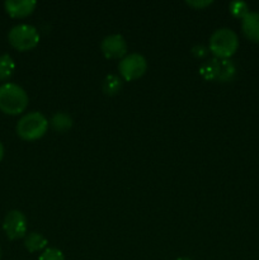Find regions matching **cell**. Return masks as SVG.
I'll use <instances>...</instances> for the list:
<instances>
[{
  "label": "cell",
  "instance_id": "cell-5",
  "mask_svg": "<svg viewBox=\"0 0 259 260\" xmlns=\"http://www.w3.org/2000/svg\"><path fill=\"white\" fill-rule=\"evenodd\" d=\"M10 46L18 51H30L37 47L40 42V33L37 28L30 24H18L8 33Z\"/></svg>",
  "mask_w": 259,
  "mask_h": 260
},
{
  "label": "cell",
  "instance_id": "cell-1",
  "mask_svg": "<svg viewBox=\"0 0 259 260\" xmlns=\"http://www.w3.org/2000/svg\"><path fill=\"white\" fill-rule=\"evenodd\" d=\"M28 94L22 86L5 83L0 86V111L8 116H18L28 107Z\"/></svg>",
  "mask_w": 259,
  "mask_h": 260
},
{
  "label": "cell",
  "instance_id": "cell-20",
  "mask_svg": "<svg viewBox=\"0 0 259 260\" xmlns=\"http://www.w3.org/2000/svg\"><path fill=\"white\" fill-rule=\"evenodd\" d=\"M177 260H192L190 258H178Z\"/></svg>",
  "mask_w": 259,
  "mask_h": 260
},
{
  "label": "cell",
  "instance_id": "cell-16",
  "mask_svg": "<svg viewBox=\"0 0 259 260\" xmlns=\"http://www.w3.org/2000/svg\"><path fill=\"white\" fill-rule=\"evenodd\" d=\"M38 260H65L62 251L58 250L56 248H48L45 249L42 254L40 255Z\"/></svg>",
  "mask_w": 259,
  "mask_h": 260
},
{
  "label": "cell",
  "instance_id": "cell-15",
  "mask_svg": "<svg viewBox=\"0 0 259 260\" xmlns=\"http://www.w3.org/2000/svg\"><path fill=\"white\" fill-rule=\"evenodd\" d=\"M230 13L235 18L239 19H243L248 13H250L249 10V5L244 2H233L230 3Z\"/></svg>",
  "mask_w": 259,
  "mask_h": 260
},
{
  "label": "cell",
  "instance_id": "cell-2",
  "mask_svg": "<svg viewBox=\"0 0 259 260\" xmlns=\"http://www.w3.org/2000/svg\"><path fill=\"white\" fill-rule=\"evenodd\" d=\"M239 48V37L230 28H220L210 37L208 50L216 58L229 60Z\"/></svg>",
  "mask_w": 259,
  "mask_h": 260
},
{
  "label": "cell",
  "instance_id": "cell-10",
  "mask_svg": "<svg viewBox=\"0 0 259 260\" xmlns=\"http://www.w3.org/2000/svg\"><path fill=\"white\" fill-rule=\"evenodd\" d=\"M241 30L249 41L259 43V13L250 12L241 19Z\"/></svg>",
  "mask_w": 259,
  "mask_h": 260
},
{
  "label": "cell",
  "instance_id": "cell-9",
  "mask_svg": "<svg viewBox=\"0 0 259 260\" xmlns=\"http://www.w3.org/2000/svg\"><path fill=\"white\" fill-rule=\"evenodd\" d=\"M37 3L35 0H7L4 9L12 18H25L35 12Z\"/></svg>",
  "mask_w": 259,
  "mask_h": 260
},
{
  "label": "cell",
  "instance_id": "cell-21",
  "mask_svg": "<svg viewBox=\"0 0 259 260\" xmlns=\"http://www.w3.org/2000/svg\"><path fill=\"white\" fill-rule=\"evenodd\" d=\"M0 259H2V248H0Z\"/></svg>",
  "mask_w": 259,
  "mask_h": 260
},
{
  "label": "cell",
  "instance_id": "cell-12",
  "mask_svg": "<svg viewBox=\"0 0 259 260\" xmlns=\"http://www.w3.org/2000/svg\"><path fill=\"white\" fill-rule=\"evenodd\" d=\"M50 124L56 132L63 134L73 127V118L65 112H57L51 117Z\"/></svg>",
  "mask_w": 259,
  "mask_h": 260
},
{
  "label": "cell",
  "instance_id": "cell-7",
  "mask_svg": "<svg viewBox=\"0 0 259 260\" xmlns=\"http://www.w3.org/2000/svg\"><path fill=\"white\" fill-rule=\"evenodd\" d=\"M3 230L10 240L24 238L27 235V218L20 211H9L3 221Z\"/></svg>",
  "mask_w": 259,
  "mask_h": 260
},
{
  "label": "cell",
  "instance_id": "cell-11",
  "mask_svg": "<svg viewBox=\"0 0 259 260\" xmlns=\"http://www.w3.org/2000/svg\"><path fill=\"white\" fill-rule=\"evenodd\" d=\"M48 241L45 236L38 233H29L24 236V248L29 253H36L47 246Z\"/></svg>",
  "mask_w": 259,
  "mask_h": 260
},
{
  "label": "cell",
  "instance_id": "cell-3",
  "mask_svg": "<svg viewBox=\"0 0 259 260\" xmlns=\"http://www.w3.org/2000/svg\"><path fill=\"white\" fill-rule=\"evenodd\" d=\"M50 122L40 112L24 114L17 123V135L24 141H37L42 139L48 129Z\"/></svg>",
  "mask_w": 259,
  "mask_h": 260
},
{
  "label": "cell",
  "instance_id": "cell-14",
  "mask_svg": "<svg viewBox=\"0 0 259 260\" xmlns=\"http://www.w3.org/2000/svg\"><path fill=\"white\" fill-rule=\"evenodd\" d=\"M15 70L14 60L8 53L0 55V81H5L12 78L13 73Z\"/></svg>",
  "mask_w": 259,
  "mask_h": 260
},
{
  "label": "cell",
  "instance_id": "cell-13",
  "mask_svg": "<svg viewBox=\"0 0 259 260\" xmlns=\"http://www.w3.org/2000/svg\"><path fill=\"white\" fill-rule=\"evenodd\" d=\"M102 89L106 95H116L122 89V79L117 75H107L102 84Z\"/></svg>",
  "mask_w": 259,
  "mask_h": 260
},
{
  "label": "cell",
  "instance_id": "cell-6",
  "mask_svg": "<svg viewBox=\"0 0 259 260\" xmlns=\"http://www.w3.org/2000/svg\"><path fill=\"white\" fill-rule=\"evenodd\" d=\"M118 70L122 79L126 81H134L145 75L147 70V61L140 53H130L121 58Z\"/></svg>",
  "mask_w": 259,
  "mask_h": 260
},
{
  "label": "cell",
  "instance_id": "cell-18",
  "mask_svg": "<svg viewBox=\"0 0 259 260\" xmlns=\"http://www.w3.org/2000/svg\"><path fill=\"white\" fill-rule=\"evenodd\" d=\"M187 4L189 5V7L196 8V9H203V8L212 4V2H187Z\"/></svg>",
  "mask_w": 259,
  "mask_h": 260
},
{
  "label": "cell",
  "instance_id": "cell-19",
  "mask_svg": "<svg viewBox=\"0 0 259 260\" xmlns=\"http://www.w3.org/2000/svg\"><path fill=\"white\" fill-rule=\"evenodd\" d=\"M3 157H4V146H3L2 141H0V162H2Z\"/></svg>",
  "mask_w": 259,
  "mask_h": 260
},
{
  "label": "cell",
  "instance_id": "cell-17",
  "mask_svg": "<svg viewBox=\"0 0 259 260\" xmlns=\"http://www.w3.org/2000/svg\"><path fill=\"white\" fill-rule=\"evenodd\" d=\"M192 53L196 56V57L203 58V57H205V56L208 53V50L205 47V46L198 45V46H195V47H193Z\"/></svg>",
  "mask_w": 259,
  "mask_h": 260
},
{
  "label": "cell",
  "instance_id": "cell-4",
  "mask_svg": "<svg viewBox=\"0 0 259 260\" xmlns=\"http://www.w3.org/2000/svg\"><path fill=\"white\" fill-rule=\"evenodd\" d=\"M200 74L206 80L230 83L236 75V66L234 65L233 61L215 57L201 66Z\"/></svg>",
  "mask_w": 259,
  "mask_h": 260
},
{
  "label": "cell",
  "instance_id": "cell-8",
  "mask_svg": "<svg viewBox=\"0 0 259 260\" xmlns=\"http://www.w3.org/2000/svg\"><path fill=\"white\" fill-rule=\"evenodd\" d=\"M101 50L107 58H123L127 55V43L123 36L111 35L103 38Z\"/></svg>",
  "mask_w": 259,
  "mask_h": 260
}]
</instances>
